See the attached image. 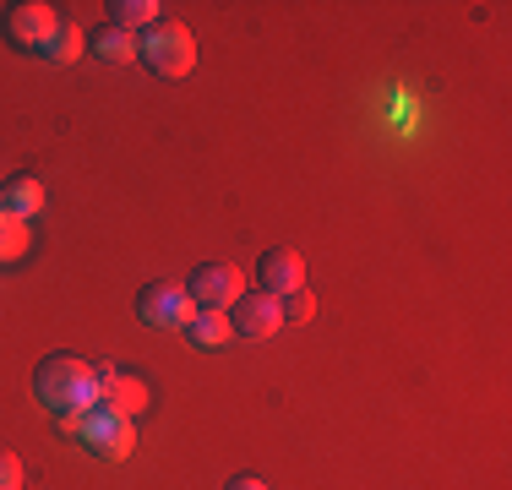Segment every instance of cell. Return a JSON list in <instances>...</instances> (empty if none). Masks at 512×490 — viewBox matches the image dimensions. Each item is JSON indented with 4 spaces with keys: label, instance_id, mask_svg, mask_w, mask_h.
<instances>
[{
    "label": "cell",
    "instance_id": "9c48e42d",
    "mask_svg": "<svg viewBox=\"0 0 512 490\" xmlns=\"http://www.w3.org/2000/svg\"><path fill=\"white\" fill-rule=\"evenodd\" d=\"M99 365V403H109L115 414H126V420H137L142 409H148V382L142 376H126V371H115V365H104V360H93Z\"/></svg>",
    "mask_w": 512,
    "mask_h": 490
},
{
    "label": "cell",
    "instance_id": "ac0fdd59",
    "mask_svg": "<svg viewBox=\"0 0 512 490\" xmlns=\"http://www.w3.org/2000/svg\"><path fill=\"white\" fill-rule=\"evenodd\" d=\"M224 490H267L262 480H256V474H235V480H229Z\"/></svg>",
    "mask_w": 512,
    "mask_h": 490
},
{
    "label": "cell",
    "instance_id": "2e32d148",
    "mask_svg": "<svg viewBox=\"0 0 512 490\" xmlns=\"http://www.w3.org/2000/svg\"><path fill=\"white\" fill-rule=\"evenodd\" d=\"M278 311H284V322H311V316H316V294L311 289H289L284 300H278Z\"/></svg>",
    "mask_w": 512,
    "mask_h": 490
},
{
    "label": "cell",
    "instance_id": "52a82bcc",
    "mask_svg": "<svg viewBox=\"0 0 512 490\" xmlns=\"http://www.w3.org/2000/svg\"><path fill=\"white\" fill-rule=\"evenodd\" d=\"M229 327H235V338L262 343V338H273L278 327H284V311H278V300H273V294L251 289V294H240V300L229 305Z\"/></svg>",
    "mask_w": 512,
    "mask_h": 490
},
{
    "label": "cell",
    "instance_id": "4fadbf2b",
    "mask_svg": "<svg viewBox=\"0 0 512 490\" xmlns=\"http://www.w3.org/2000/svg\"><path fill=\"white\" fill-rule=\"evenodd\" d=\"M158 11H164L158 0H109V22H115V28H126V33H137V39L158 22Z\"/></svg>",
    "mask_w": 512,
    "mask_h": 490
},
{
    "label": "cell",
    "instance_id": "8992f818",
    "mask_svg": "<svg viewBox=\"0 0 512 490\" xmlns=\"http://www.w3.org/2000/svg\"><path fill=\"white\" fill-rule=\"evenodd\" d=\"M55 28H60V11L55 6H39V0L6 6V39L17 49H39V55H44V44L55 39Z\"/></svg>",
    "mask_w": 512,
    "mask_h": 490
},
{
    "label": "cell",
    "instance_id": "7a4b0ae2",
    "mask_svg": "<svg viewBox=\"0 0 512 490\" xmlns=\"http://www.w3.org/2000/svg\"><path fill=\"white\" fill-rule=\"evenodd\" d=\"M137 60L153 71V77H186V71L197 66V39H191L186 22L158 17L153 28L137 39Z\"/></svg>",
    "mask_w": 512,
    "mask_h": 490
},
{
    "label": "cell",
    "instance_id": "3957f363",
    "mask_svg": "<svg viewBox=\"0 0 512 490\" xmlns=\"http://www.w3.org/2000/svg\"><path fill=\"white\" fill-rule=\"evenodd\" d=\"M77 436H82V447H88L93 458H104V463L126 458V452L137 447V425H131L126 414H115L109 403H88V409H82Z\"/></svg>",
    "mask_w": 512,
    "mask_h": 490
},
{
    "label": "cell",
    "instance_id": "8fae6325",
    "mask_svg": "<svg viewBox=\"0 0 512 490\" xmlns=\"http://www.w3.org/2000/svg\"><path fill=\"white\" fill-rule=\"evenodd\" d=\"M88 55H99V60H137V33H126V28H115V22H104V28H93L88 33Z\"/></svg>",
    "mask_w": 512,
    "mask_h": 490
},
{
    "label": "cell",
    "instance_id": "ba28073f",
    "mask_svg": "<svg viewBox=\"0 0 512 490\" xmlns=\"http://www.w3.org/2000/svg\"><path fill=\"white\" fill-rule=\"evenodd\" d=\"M256 289L273 294V300H284L289 289H306V262L289 245H273V251L256 256Z\"/></svg>",
    "mask_w": 512,
    "mask_h": 490
},
{
    "label": "cell",
    "instance_id": "e0dca14e",
    "mask_svg": "<svg viewBox=\"0 0 512 490\" xmlns=\"http://www.w3.org/2000/svg\"><path fill=\"white\" fill-rule=\"evenodd\" d=\"M0 490H22V463L6 447H0Z\"/></svg>",
    "mask_w": 512,
    "mask_h": 490
},
{
    "label": "cell",
    "instance_id": "5bb4252c",
    "mask_svg": "<svg viewBox=\"0 0 512 490\" xmlns=\"http://www.w3.org/2000/svg\"><path fill=\"white\" fill-rule=\"evenodd\" d=\"M82 49H88V33H82L77 22H71V17H60L55 39L44 44V60H55V66H71V60H77Z\"/></svg>",
    "mask_w": 512,
    "mask_h": 490
},
{
    "label": "cell",
    "instance_id": "30bf717a",
    "mask_svg": "<svg viewBox=\"0 0 512 490\" xmlns=\"http://www.w3.org/2000/svg\"><path fill=\"white\" fill-rule=\"evenodd\" d=\"M39 207H44V180L39 175H17V180H6V186H0V213L33 218Z\"/></svg>",
    "mask_w": 512,
    "mask_h": 490
},
{
    "label": "cell",
    "instance_id": "277c9868",
    "mask_svg": "<svg viewBox=\"0 0 512 490\" xmlns=\"http://www.w3.org/2000/svg\"><path fill=\"white\" fill-rule=\"evenodd\" d=\"M186 294H191V305H197V311H229V305L246 294V278H240L229 262H207V267L191 273Z\"/></svg>",
    "mask_w": 512,
    "mask_h": 490
},
{
    "label": "cell",
    "instance_id": "9a60e30c",
    "mask_svg": "<svg viewBox=\"0 0 512 490\" xmlns=\"http://www.w3.org/2000/svg\"><path fill=\"white\" fill-rule=\"evenodd\" d=\"M28 218H11V213H0V262H17L22 251H28Z\"/></svg>",
    "mask_w": 512,
    "mask_h": 490
},
{
    "label": "cell",
    "instance_id": "5b68a950",
    "mask_svg": "<svg viewBox=\"0 0 512 490\" xmlns=\"http://www.w3.org/2000/svg\"><path fill=\"white\" fill-rule=\"evenodd\" d=\"M137 316L148 327H186L191 316H197V305H191V294L180 284H169V278H158L137 294Z\"/></svg>",
    "mask_w": 512,
    "mask_h": 490
},
{
    "label": "cell",
    "instance_id": "7c38bea8",
    "mask_svg": "<svg viewBox=\"0 0 512 490\" xmlns=\"http://www.w3.org/2000/svg\"><path fill=\"white\" fill-rule=\"evenodd\" d=\"M186 338L197 343V349H224L229 338H235V327H229V311H197L186 322Z\"/></svg>",
    "mask_w": 512,
    "mask_h": 490
},
{
    "label": "cell",
    "instance_id": "6da1fadb",
    "mask_svg": "<svg viewBox=\"0 0 512 490\" xmlns=\"http://www.w3.org/2000/svg\"><path fill=\"white\" fill-rule=\"evenodd\" d=\"M33 392H39V403L55 414L66 431H77L82 409L88 403H99V365L82 360V354H50V360H39V371H33Z\"/></svg>",
    "mask_w": 512,
    "mask_h": 490
}]
</instances>
